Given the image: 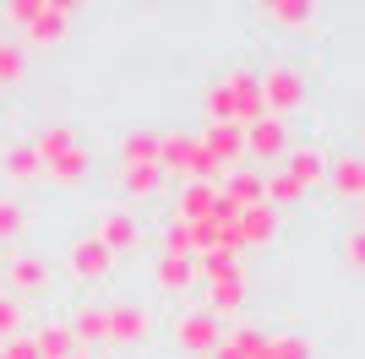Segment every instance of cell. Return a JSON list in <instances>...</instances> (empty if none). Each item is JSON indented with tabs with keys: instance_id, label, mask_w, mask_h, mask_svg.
Returning a JSON list of instances; mask_svg holds the SVG:
<instances>
[{
	"instance_id": "cell-1",
	"label": "cell",
	"mask_w": 365,
	"mask_h": 359,
	"mask_svg": "<svg viewBox=\"0 0 365 359\" xmlns=\"http://www.w3.org/2000/svg\"><path fill=\"white\" fill-rule=\"evenodd\" d=\"M202 109H207V125H251L262 120V82L251 66H235V71L213 76L207 93H202Z\"/></svg>"
},
{
	"instance_id": "cell-2",
	"label": "cell",
	"mask_w": 365,
	"mask_h": 359,
	"mask_svg": "<svg viewBox=\"0 0 365 359\" xmlns=\"http://www.w3.org/2000/svg\"><path fill=\"white\" fill-rule=\"evenodd\" d=\"M0 22L22 33L16 44L44 49V44H66V38H71L76 11H71V6H61V0H11V6L0 11Z\"/></svg>"
},
{
	"instance_id": "cell-3",
	"label": "cell",
	"mask_w": 365,
	"mask_h": 359,
	"mask_svg": "<svg viewBox=\"0 0 365 359\" xmlns=\"http://www.w3.org/2000/svg\"><path fill=\"white\" fill-rule=\"evenodd\" d=\"M257 82H262V115L289 120L294 109H305V71L300 66H262Z\"/></svg>"
},
{
	"instance_id": "cell-4",
	"label": "cell",
	"mask_w": 365,
	"mask_h": 359,
	"mask_svg": "<svg viewBox=\"0 0 365 359\" xmlns=\"http://www.w3.org/2000/svg\"><path fill=\"white\" fill-rule=\"evenodd\" d=\"M104 327H109V348H142L153 338V316H148V305H137V299H109Z\"/></svg>"
},
{
	"instance_id": "cell-5",
	"label": "cell",
	"mask_w": 365,
	"mask_h": 359,
	"mask_svg": "<svg viewBox=\"0 0 365 359\" xmlns=\"http://www.w3.org/2000/svg\"><path fill=\"white\" fill-rule=\"evenodd\" d=\"M240 142H245V158H257V164H284V152H289V120L262 115V120H251L240 131Z\"/></svg>"
},
{
	"instance_id": "cell-6",
	"label": "cell",
	"mask_w": 365,
	"mask_h": 359,
	"mask_svg": "<svg viewBox=\"0 0 365 359\" xmlns=\"http://www.w3.org/2000/svg\"><path fill=\"white\" fill-rule=\"evenodd\" d=\"M93 239H98V245L120 261V256L142 251V239H148V234H142V218H137L131 207H109L104 218H98V229H93Z\"/></svg>"
},
{
	"instance_id": "cell-7",
	"label": "cell",
	"mask_w": 365,
	"mask_h": 359,
	"mask_svg": "<svg viewBox=\"0 0 365 359\" xmlns=\"http://www.w3.org/2000/svg\"><path fill=\"white\" fill-rule=\"evenodd\" d=\"M55 283V267H49V256L38 251H11L6 256V294H44Z\"/></svg>"
},
{
	"instance_id": "cell-8",
	"label": "cell",
	"mask_w": 365,
	"mask_h": 359,
	"mask_svg": "<svg viewBox=\"0 0 365 359\" xmlns=\"http://www.w3.org/2000/svg\"><path fill=\"white\" fill-rule=\"evenodd\" d=\"M218 338H224V327H218L207 311H185L180 321H175V348H180L185 359H213Z\"/></svg>"
},
{
	"instance_id": "cell-9",
	"label": "cell",
	"mask_w": 365,
	"mask_h": 359,
	"mask_svg": "<svg viewBox=\"0 0 365 359\" xmlns=\"http://www.w3.org/2000/svg\"><path fill=\"white\" fill-rule=\"evenodd\" d=\"M278 239V212L273 207H245L240 218H235V245H240V251H267V245H273Z\"/></svg>"
},
{
	"instance_id": "cell-10",
	"label": "cell",
	"mask_w": 365,
	"mask_h": 359,
	"mask_svg": "<svg viewBox=\"0 0 365 359\" xmlns=\"http://www.w3.org/2000/svg\"><path fill=\"white\" fill-rule=\"evenodd\" d=\"M66 267H71V278H82V283H98V278H109V267H115V256L98 245V239H71V251H66Z\"/></svg>"
},
{
	"instance_id": "cell-11",
	"label": "cell",
	"mask_w": 365,
	"mask_h": 359,
	"mask_svg": "<svg viewBox=\"0 0 365 359\" xmlns=\"http://www.w3.org/2000/svg\"><path fill=\"white\" fill-rule=\"evenodd\" d=\"M197 147L213 158L218 169H240V158H245V142H240V125H207V131L197 136Z\"/></svg>"
},
{
	"instance_id": "cell-12",
	"label": "cell",
	"mask_w": 365,
	"mask_h": 359,
	"mask_svg": "<svg viewBox=\"0 0 365 359\" xmlns=\"http://www.w3.org/2000/svg\"><path fill=\"white\" fill-rule=\"evenodd\" d=\"M327 185H333L338 202H360L365 196V158L360 152H344V158H327Z\"/></svg>"
},
{
	"instance_id": "cell-13",
	"label": "cell",
	"mask_w": 365,
	"mask_h": 359,
	"mask_svg": "<svg viewBox=\"0 0 365 359\" xmlns=\"http://www.w3.org/2000/svg\"><path fill=\"white\" fill-rule=\"evenodd\" d=\"M284 175H289L300 191H311V185L327 180V152L311 147V142H305V147H289V152H284Z\"/></svg>"
},
{
	"instance_id": "cell-14",
	"label": "cell",
	"mask_w": 365,
	"mask_h": 359,
	"mask_svg": "<svg viewBox=\"0 0 365 359\" xmlns=\"http://www.w3.org/2000/svg\"><path fill=\"white\" fill-rule=\"evenodd\" d=\"M251 359H317V343L305 332H262Z\"/></svg>"
},
{
	"instance_id": "cell-15",
	"label": "cell",
	"mask_w": 365,
	"mask_h": 359,
	"mask_svg": "<svg viewBox=\"0 0 365 359\" xmlns=\"http://www.w3.org/2000/svg\"><path fill=\"white\" fill-rule=\"evenodd\" d=\"M191 152H197V136H191V131H158V175L185 180Z\"/></svg>"
},
{
	"instance_id": "cell-16",
	"label": "cell",
	"mask_w": 365,
	"mask_h": 359,
	"mask_svg": "<svg viewBox=\"0 0 365 359\" xmlns=\"http://www.w3.org/2000/svg\"><path fill=\"white\" fill-rule=\"evenodd\" d=\"M82 147V136H76V125H66V120H49L44 131L33 136V152H38V169L55 164V158H66V152Z\"/></svg>"
},
{
	"instance_id": "cell-17",
	"label": "cell",
	"mask_w": 365,
	"mask_h": 359,
	"mask_svg": "<svg viewBox=\"0 0 365 359\" xmlns=\"http://www.w3.org/2000/svg\"><path fill=\"white\" fill-rule=\"evenodd\" d=\"M218 196H224L235 212L257 207V202H262V169H229V175L218 180Z\"/></svg>"
},
{
	"instance_id": "cell-18",
	"label": "cell",
	"mask_w": 365,
	"mask_h": 359,
	"mask_svg": "<svg viewBox=\"0 0 365 359\" xmlns=\"http://www.w3.org/2000/svg\"><path fill=\"white\" fill-rule=\"evenodd\" d=\"M213 207H218V185H180V191H175V212H169V218H175V224H202Z\"/></svg>"
},
{
	"instance_id": "cell-19",
	"label": "cell",
	"mask_w": 365,
	"mask_h": 359,
	"mask_svg": "<svg viewBox=\"0 0 365 359\" xmlns=\"http://www.w3.org/2000/svg\"><path fill=\"white\" fill-rule=\"evenodd\" d=\"M120 164L125 169H158V131L131 125V131L120 136Z\"/></svg>"
},
{
	"instance_id": "cell-20",
	"label": "cell",
	"mask_w": 365,
	"mask_h": 359,
	"mask_svg": "<svg viewBox=\"0 0 365 359\" xmlns=\"http://www.w3.org/2000/svg\"><path fill=\"white\" fill-rule=\"evenodd\" d=\"M300 202H305V191L284 175V169H267V175H262V207H273L278 218H284V212H294Z\"/></svg>"
},
{
	"instance_id": "cell-21",
	"label": "cell",
	"mask_w": 365,
	"mask_h": 359,
	"mask_svg": "<svg viewBox=\"0 0 365 359\" xmlns=\"http://www.w3.org/2000/svg\"><path fill=\"white\" fill-rule=\"evenodd\" d=\"M0 175L11 180V185H28V180L44 175V169H38V152H33V142H6V147H0Z\"/></svg>"
},
{
	"instance_id": "cell-22",
	"label": "cell",
	"mask_w": 365,
	"mask_h": 359,
	"mask_svg": "<svg viewBox=\"0 0 365 359\" xmlns=\"http://www.w3.org/2000/svg\"><path fill=\"white\" fill-rule=\"evenodd\" d=\"M153 278H158V288L164 294H191L197 288V261H180V256H158V267H153Z\"/></svg>"
},
{
	"instance_id": "cell-23",
	"label": "cell",
	"mask_w": 365,
	"mask_h": 359,
	"mask_svg": "<svg viewBox=\"0 0 365 359\" xmlns=\"http://www.w3.org/2000/svg\"><path fill=\"white\" fill-rule=\"evenodd\" d=\"M28 338H33V354H38V359H71L76 354V338H71L66 321H49V327L28 332Z\"/></svg>"
},
{
	"instance_id": "cell-24",
	"label": "cell",
	"mask_w": 365,
	"mask_h": 359,
	"mask_svg": "<svg viewBox=\"0 0 365 359\" xmlns=\"http://www.w3.org/2000/svg\"><path fill=\"white\" fill-rule=\"evenodd\" d=\"M88 147H76V152H66V158H55V164H44V175L55 180V185H82L88 180Z\"/></svg>"
},
{
	"instance_id": "cell-25",
	"label": "cell",
	"mask_w": 365,
	"mask_h": 359,
	"mask_svg": "<svg viewBox=\"0 0 365 359\" xmlns=\"http://www.w3.org/2000/svg\"><path fill=\"white\" fill-rule=\"evenodd\" d=\"M158 256H180V261H197V251H191V229L169 218V224L158 229Z\"/></svg>"
},
{
	"instance_id": "cell-26",
	"label": "cell",
	"mask_w": 365,
	"mask_h": 359,
	"mask_svg": "<svg viewBox=\"0 0 365 359\" xmlns=\"http://www.w3.org/2000/svg\"><path fill=\"white\" fill-rule=\"evenodd\" d=\"M257 338H262L257 327H235V332H224V338H218V348H213V359H251Z\"/></svg>"
},
{
	"instance_id": "cell-27",
	"label": "cell",
	"mask_w": 365,
	"mask_h": 359,
	"mask_svg": "<svg viewBox=\"0 0 365 359\" xmlns=\"http://www.w3.org/2000/svg\"><path fill=\"white\" fill-rule=\"evenodd\" d=\"M22 71H28V49L0 33V88H6V82H22Z\"/></svg>"
},
{
	"instance_id": "cell-28",
	"label": "cell",
	"mask_w": 365,
	"mask_h": 359,
	"mask_svg": "<svg viewBox=\"0 0 365 359\" xmlns=\"http://www.w3.org/2000/svg\"><path fill=\"white\" fill-rule=\"evenodd\" d=\"M267 22H278V28H305V22H311V16H317V6H311V0H284V6H267Z\"/></svg>"
},
{
	"instance_id": "cell-29",
	"label": "cell",
	"mask_w": 365,
	"mask_h": 359,
	"mask_svg": "<svg viewBox=\"0 0 365 359\" xmlns=\"http://www.w3.org/2000/svg\"><path fill=\"white\" fill-rule=\"evenodd\" d=\"M158 185H164V175H158V169H120V191L137 196V202H148Z\"/></svg>"
},
{
	"instance_id": "cell-30",
	"label": "cell",
	"mask_w": 365,
	"mask_h": 359,
	"mask_svg": "<svg viewBox=\"0 0 365 359\" xmlns=\"http://www.w3.org/2000/svg\"><path fill=\"white\" fill-rule=\"evenodd\" d=\"M22 229H28V212H22V202H16V196H0V245H11Z\"/></svg>"
},
{
	"instance_id": "cell-31",
	"label": "cell",
	"mask_w": 365,
	"mask_h": 359,
	"mask_svg": "<svg viewBox=\"0 0 365 359\" xmlns=\"http://www.w3.org/2000/svg\"><path fill=\"white\" fill-rule=\"evenodd\" d=\"M22 332V299L16 294H0V343Z\"/></svg>"
},
{
	"instance_id": "cell-32",
	"label": "cell",
	"mask_w": 365,
	"mask_h": 359,
	"mask_svg": "<svg viewBox=\"0 0 365 359\" xmlns=\"http://www.w3.org/2000/svg\"><path fill=\"white\" fill-rule=\"evenodd\" d=\"M360 251H365V234H360V224H354L349 234L338 239V261H344V267H349V272H360V261H365Z\"/></svg>"
},
{
	"instance_id": "cell-33",
	"label": "cell",
	"mask_w": 365,
	"mask_h": 359,
	"mask_svg": "<svg viewBox=\"0 0 365 359\" xmlns=\"http://www.w3.org/2000/svg\"><path fill=\"white\" fill-rule=\"evenodd\" d=\"M0 359H38V354H33V338H28V332L6 338V343H0Z\"/></svg>"
},
{
	"instance_id": "cell-34",
	"label": "cell",
	"mask_w": 365,
	"mask_h": 359,
	"mask_svg": "<svg viewBox=\"0 0 365 359\" xmlns=\"http://www.w3.org/2000/svg\"><path fill=\"white\" fill-rule=\"evenodd\" d=\"M71 359H93V354H88V348H76V354H71Z\"/></svg>"
}]
</instances>
